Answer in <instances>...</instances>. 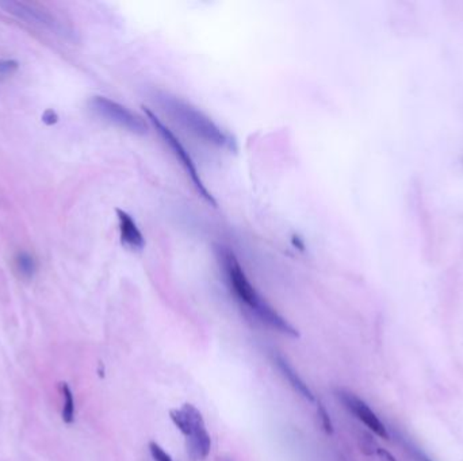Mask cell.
Masks as SVG:
<instances>
[{"instance_id": "cell-1", "label": "cell", "mask_w": 463, "mask_h": 461, "mask_svg": "<svg viewBox=\"0 0 463 461\" xmlns=\"http://www.w3.org/2000/svg\"><path fill=\"white\" fill-rule=\"evenodd\" d=\"M218 253L227 282L236 299L247 308H249L263 324L268 325L274 330L292 339L299 337L297 329L292 325H290L289 322L259 293V291L252 286L234 253L228 248H220Z\"/></svg>"}, {"instance_id": "cell-2", "label": "cell", "mask_w": 463, "mask_h": 461, "mask_svg": "<svg viewBox=\"0 0 463 461\" xmlns=\"http://www.w3.org/2000/svg\"><path fill=\"white\" fill-rule=\"evenodd\" d=\"M158 98L163 109L201 141L229 152L237 150L236 138L231 133L225 131L210 116L191 103L170 94H160Z\"/></svg>"}, {"instance_id": "cell-3", "label": "cell", "mask_w": 463, "mask_h": 461, "mask_svg": "<svg viewBox=\"0 0 463 461\" xmlns=\"http://www.w3.org/2000/svg\"><path fill=\"white\" fill-rule=\"evenodd\" d=\"M175 426L187 440V451L192 460H205L212 449V438L206 429L202 412L191 404H184L170 411Z\"/></svg>"}, {"instance_id": "cell-4", "label": "cell", "mask_w": 463, "mask_h": 461, "mask_svg": "<svg viewBox=\"0 0 463 461\" xmlns=\"http://www.w3.org/2000/svg\"><path fill=\"white\" fill-rule=\"evenodd\" d=\"M144 109V113L147 118L151 120V123L153 124V127L156 129V131L159 133V135L162 137V140L170 146V149L173 150L175 157L179 160L180 166L183 167V170L187 173V176L190 177L191 183L195 185L197 191L199 192V195L210 205H213L214 207L217 206V202L214 199V196L212 195V192L208 189V187L205 185L201 174H199V171L197 168V164L195 161L192 160L191 155L187 152V149L184 148V145L180 142V140L176 137L174 134V131L166 126L162 119L159 116H156L151 109L148 107H142Z\"/></svg>"}, {"instance_id": "cell-5", "label": "cell", "mask_w": 463, "mask_h": 461, "mask_svg": "<svg viewBox=\"0 0 463 461\" xmlns=\"http://www.w3.org/2000/svg\"><path fill=\"white\" fill-rule=\"evenodd\" d=\"M90 110L103 120L125 129L134 134H145L147 123L141 116L134 114L127 107L105 96H94L88 102Z\"/></svg>"}, {"instance_id": "cell-6", "label": "cell", "mask_w": 463, "mask_h": 461, "mask_svg": "<svg viewBox=\"0 0 463 461\" xmlns=\"http://www.w3.org/2000/svg\"><path fill=\"white\" fill-rule=\"evenodd\" d=\"M338 398L343 404V406L347 408L348 411L358 419L360 421L367 429H370L374 434L384 440H389V433L385 426V423L379 419V417L371 410V407L366 404L363 399L356 397L355 394L339 390L338 391Z\"/></svg>"}, {"instance_id": "cell-7", "label": "cell", "mask_w": 463, "mask_h": 461, "mask_svg": "<svg viewBox=\"0 0 463 461\" xmlns=\"http://www.w3.org/2000/svg\"><path fill=\"white\" fill-rule=\"evenodd\" d=\"M0 7L5 10V12L16 16L18 19L25 21L26 23L40 26L44 29H49L53 31H60L61 25L51 14L47 11L23 1H0Z\"/></svg>"}, {"instance_id": "cell-8", "label": "cell", "mask_w": 463, "mask_h": 461, "mask_svg": "<svg viewBox=\"0 0 463 461\" xmlns=\"http://www.w3.org/2000/svg\"><path fill=\"white\" fill-rule=\"evenodd\" d=\"M116 217L119 222L121 242L132 250H142L145 246V238L136 221L126 211L119 209H116Z\"/></svg>"}, {"instance_id": "cell-9", "label": "cell", "mask_w": 463, "mask_h": 461, "mask_svg": "<svg viewBox=\"0 0 463 461\" xmlns=\"http://www.w3.org/2000/svg\"><path fill=\"white\" fill-rule=\"evenodd\" d=\"M273 360L277 365V368L281 371V373L284 375V378L289 382L290 386L294 388L295 393H298L302 398H305L309 402H314V394L312 393V390L308 387V384L302 380V378L295 372V369L289 364V361L282 357L278 353L273 354Z\"/></svg>"}, {"instance_id": "cell-10", "label": "cell", "mask_w": 463, "mask_h": 461, "mask_svg": "<svg viewBox=\"0 0 463 461\" xmlns=\"http://www.w3.org/2000/svg\"><path fill=\"white\" fill-rule=\"evenodd\" d=\"M14 265L18 275L26 280L33 279L37 272V261L27 252H18L14 259Z\"/></svg>"}, {"instance_id": "cell-11", "label": "cell", "mask_w": 463, "mask_h": 461, "mask_svg": "<svg viewBox=\"0 0 463 461\" xmlns=\"http://www.w3.org/2000/svg\"><path fill=\"white\" fill-rule=\"evenodd\" d=\"M61 388V395H62V421L65 423H72L75 419V399H73V394L69 388V386L66 383H61L60 384Z\"/></svg>"}, {"instance_id": "cell-12", "label": "cell", "mask_w": 463, "mask_h": 461, "mask_svg": "<svg viewBox=\"0 0 463 461\" xmlns=\"http://www.w3.org/2000/svg\"><path fill=\"white\" fill-rule=\"evenodd\" d=\"M406 451L409 452V455L412 456V459L414 461H432L429 459V456L427 453H424L417 445H414L412 441L409 440H404L403 441Z\"/></svg>"}, {"instance_id": "cell-13", "label": "cell", "mask_w": 463, "mask_h": 461, "mask_svg": "<svg viewBox=\"0 0 463 461\" xmlns=\"http://www.w3.org/2000/svg\"><path fill=\"white\" fill-rule=\"evenodd\" d=\"M149 452L153 461H174L173 458L155 441L149 443Z\"/></svg>"}, {"instance_id": "cell-14", "label": "cell", "mask_w": 463, "mask_h": 461, "mask_svg": "<svg viewBox=\"0 0 463 461\" xmlns=\"http://www.w3.org/2000/svg\"><path fill=\"white\" fill-rule=\"evenodd\" d=\"M318 417H320V419H321V423H323L324 429H325L328 433H332V432H334V426H332L329 414H328V411L325 410V407H323V404H318Z\"/></svg>"}, {"instance_id": "cell-15", "label": "cell", "mask_w": 463, "mask_h": 461, "mask_svg": "<svg viewBox=\"0 0 463 461\" xmlns=\"http://www.w3.org/2000/svg\"><path fill=\"white\" fill-rule=\"evenodd\" d=\"M18 68V62L16 61H12V60H4V61H0V75L1 76H7V75H11Z\"/></svg>"}, {"instance_id": "cell-16", "label": "cell", "mask_w": 463, "mask_h": 461, "mask_svg": "<svg viewBox=\"0 0 463 461\" xmlns=\"http://www.w3.org/2000/svg\"><path fill=\"white\" fill-rule=\"evenodd\" d=\"M42 122L48 126H52V124H56L58 122V113L52 109H48L45 110V113L42 114Z\"/></svg>"}, {"instance_id": "cell-17", "label": "cell", "mask_w": 463, "mask_h": 461, "mask_svg": "<svg viewBox=\"0 0 463 461\" xmlns=\"http://www.w3.org/2000/svg\"><path fill=\"white\" fill-rule=\"evenodd\" d=\"M375 453H377L379 458H382L385 461H397L389 451H386V449H384V448H379V447H378V448L375 449Z\"/></svg>"}]
</instances>
